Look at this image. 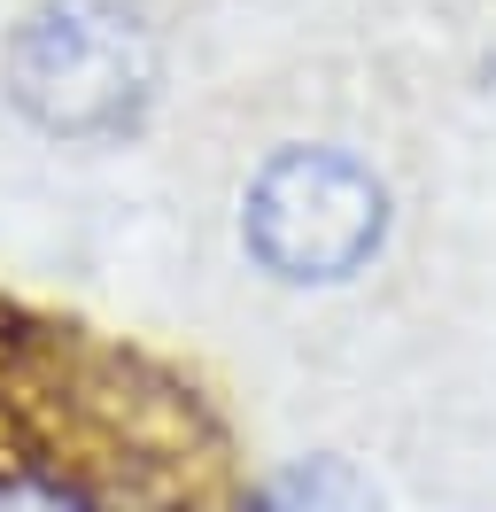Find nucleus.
<instances>
[{
    "label": "nucleus",
    "instance_id": "nucleus-1",
    "mask_svg": "<svg viewBox=\"0 0 496 512\" xmlns=\"http://www.w3.org/2000/svg\"><path fill=\"white\" fill-rule=\"evenodd\" d=\"M8 101L55 140H117L155 101V39L124 0H39L8 32Z\"/></svg>",
    "mask_w": 496,
    "mask_h": 512
},
{
    "label": "nucleus",
    "instance_id": "nucleus-2",
    "mask_svg": "<svg viewBox=\"0 0 496 512\" xmlns=\"http://www.w3.org/2000/svg\"><path fill=\"white\" fill-rule=\"evenodd\" d=\"M388 241V187L349 148H272L241 194V249L287 288H341Z\"/></svg>",
    "mask_w": 496,
    "mask_h": 512
},
{
    "label": "nucleus",
    "instance_id": "nucleus-3",
    "mask_svg": "<svg viewBox=\"0 0 496 512\" xmlns=\"http://www.w3.org/2000/svg\"><path fill=\"white\" fill-rule=\"evenodd\" d=\"M248 512H380V497L349 458H303V466L264 481Z\"/></svg>",
    "mask_w": 496,
    "mask_h": 512
},
{
    "label": "nucleus",
    "instance_id": "nucleus-4",
    "mask_svg": "<svg viewBox=\"0 0 496 512\" xmlns=\"http://www.w3.org/2000/svg\"><path fill=\"white\" fill-rule=\"evenodd\" d=\"M0 512H86V505L47 474H0Z\"/></svg>",
    "mask_w": 496,
    "mask_h": 512
}]
</instances>
